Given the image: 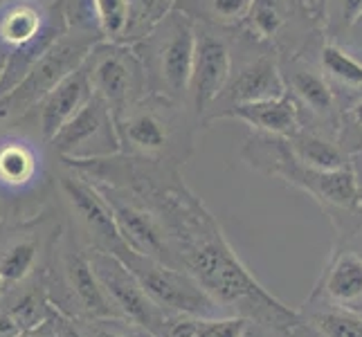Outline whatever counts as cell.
I'll use <instances>...</instances> for the list:
<instances>
[{"mask_svg":"<svg viewBox=\"0 0 362 337\" xmlns=\"http://www.w3.org/2000/svg\"><path fill=\"white\" fill-rule=\"evenodd\" d=\"M196 30L194 16L182 9H171L153 32L144 39L146 59L142 57L148 85L153 93L165 95L173 102L189 97L194 59H196Z\"/></svg>","mask_w":362,"mask_h":337,"instance_id":"1","label":"cell"},{"mask_svg":"<svg viewBox=\"0 0 362 337\" xmlns=\"http://www.w3.org/2000/svg\"><path fill=\"white\" fill-rule=\"evenodd\" d=\"M247 151L255 167H268V173L284 178L288 184L313 196L315 201L340 207V209H358L360 207V187L351 165L338 171H317L302 165L293 153L284 137H257L247 142Z\"/></svg>","mask_w":362,"mask_h":337,"instance_id":"2","label":"cell"},{"mask_svg":"<svg viewBox=\"0 0 362 337\" xmlns=\"http://www.w3.org/2000/svg\"><path fill=\"white\" fill-rule=\"evenodd\" d=\"M122 148L142 158H169L192 151V135L185 129L180 104L151 93L117 117Z\"/></svg>","mask_w":362,"mask_h":337,"instance_id":"3","label":"cell"},{"mask_svg":"<svg viewBox=\"0 0 362 337\" xmlns=\"http://www.w3.org/2000/svg\"><path fill=\"white\" fill-rule=\"evenodd\" d=\"M117 256L127 264L135 279L142 283L146 295L162 310L192 317H221V302L211 297V292L189 270L160 264V261L137 254L129 247L117 252Z\"/></svg>","mask_w":362,"mask_h":337,"instance_id":"4","label":"cell"},{"mask_svg":"<svg viewBox=\"0 0 362 337\" xmlns=\"http://www.w3.org/2000/svg\"><path fill=\"white\" fill-rule=\"evenodd\" d=\"M86 68L95 95L108 104L115 119L146 97L148 74L135 45L97 41L86 59Z\"/></svg>","mask_w":362,"mask_h":337,"instance_id":"5","label":"cell"},{"mask_svg":"<svg viewBox=\"0 0 362 337\" xmlns=\"http://www.w3.org/2000/svg\"><path fill=\"white\" fill-rule=\"evenodd\" d=\"M95 43L97 41L83 39V36L74 39V36L66 34L57 39L52 47L30 68V72L21 79L16 88L5 97H0V115H21V112L39 106V102L49 90L57 88L68 74L86 64Z\"/></svg>","mask_w":362,"mask_h":337,"instance_id":"6","label":"cell"},{"mask_svg":"<svg viewBox=\"0 0 362 337\" xmlns=\"http://www.w3.org/2000/svg\"><path fill=\"white\" fill-rule=\"evenodd\" d=\"M57 153L68 160H102L122 151L117 119L102 97L93 95L52 140Z\"/></svg>","mask_w":362,"mask_h":337,"instance_id":"7","label":"cell"},{"mask_svg":"<svg viewBox=\"0 0 362 337\" xmlns=\"http://www.w3.org/2000/svg\"><path fill=\"white\" fill-rule=\"evenodd\" d=\"M90 266L117 313L135 321L137 326H144L151 335L162 337L169 321L165 310L146 295L142 283L135 279V274L127 268V264L117 254L110 252L95 254Z\"/></svg>","mask_w":362,"mask_h":337,"instance_id":"8","label":"cell"},{"mask_svg":"<svg viewBox=\"0 0 362 337\" xmlns=\"http://www.w3.org/2000/svg\"><path fill=\"white\" fill-rule=\"evenodd\" d=\"M173 5L176 0H90L102 39L127 45L146 39Z\"/></svg>","mask_w":362,"mask_h":337,"instance_id":"9","label":"cell"},{"mask_svg":"<svg viewBox=\"0 0 362 337\" xmlns=\"http://www.w3.org/2000/svg\"><path fill=\"white\" fill-rule=\"evenodd\" d=\"M232 79V49L228 41L207 28L196 30V59L189 85V99L196 115L214 106Z\"/></svg>","mask_w":362,"mask_h":337,"instance_id":"10","label":"cell"},{"mask_svg":"<svg viewBox=\"0 0 362 337\" xmlns=\"http://www.w3.org/2000/svg\"><path fill=\"white\" fill-rule=\"evenodd\" d=\"M104 198L108 201L110 209H113V216H115L124 245L137 254L160 261V264L176 266V256L171 252L165 230L160 227V223L156 220L153 214H148L146 209L137 205L122 203L117 198H108V196Z\"/></svg>","mask_w":362,"mask_h":337,"instance_id":"11","label":"cell"},{"mask_svg":"<svg viewBox=\"0 0 362 337\" xmlns=\"http://www.w3.org/2000/svg\"><path fill=\"white\" fill-rule=\"evenodd\" d=\"M211 119H236L247 124L261 135L284 137L288 140L299 129V102L291 95L284 93L281 97L264 99V102L252 104H236L230 108H223Z\"/></svg>","mask_w":362,"mask_h":337,"instance_id":"12","label":"cell"},{"mask_svg":"<svg viewBox=\"0 0 362 337\" xmlns=\"http://www.w3.org/2000/svg\"><path fill=\"white\" fill-rule=\"evenodd\" d=\"M93 95H95V90H93V83L88 77V68L83 64L79 70L68 74L57 88L49 90L39 102V106H36V110H39V129H41L43 140L52 142L54 135L90 102Z\"/></svg>","mask_w":362,"mask_h":337,"instance_id":"13","label":"cell"},{"mask_svg":"<svg viewBox=\"0 0 362 337\" xmlns=\"http://www.w3.org/2000/svg\"><path fill=\"white\" fill-rule=\"evenodd\" d=\"M59 28H66L64 16L49 14L32 0H9L0 7V45L7 52L32 45Z\"/></svg>","mask_w":362,"mask_h":337,"instance_id":"14","label":"cell"},{"mask_svg":"<svg viewBox=\"0 0 362 337\" xmlns=\"http://www.w3.org/2000/svg\"><path fill=\"white\" fill-rule=\"evenodd\" d=\"M61 189H64L72 211L86 225V230L95 234L97 241L108 245L113 249V254L127 249V245H124L119 236L113 209H110L108 201L102 194H97L93 187H88L77 178H61Z\"/></svg>","mask_w":362,"mask_h":337,"instance_id":"15","label":"cell"},{"mask_svg":"<svg viewBox=\"0 0 362 337\" xmlns=\"http://www.w3.org/2000/svg\"><path fill=\"white\" fill-rule=\"evenodd\" d=\"M284 93H288V88H286L284 72L277 66V61L272 57H259L245 64L236 74H232L228 88L221 95L218 102L226 99V108H230L236 104H252L281 97Z\"/></svg>","mask_w":362,"mask_h":337,"instance_id":"16","label":"cell"},{"mask_svg":"<svg viewBox=\"0 0 362 337\" xmlns=\"http://www.w3.org/2000/svg\"><path fill=\"white\" fill-rule=\"evenodd\" d=\"M322 292L338 306H354L362 299V256L340 252L324 274Z\"/></svg>","mask_w":362,"mask_h":337,"instance_id":"17","label":"cell"},{"mask_svg":"<svg viewBox=\"0 0 362 337\" xmlns=\"http://www.w3.org/2000/svg\"><path fill=\"white\" fill-rule=\"evenodd\" d=\"M66 274L68 285L72 288L74 297L79 299V304L88 310L95 317H113L117 310L113 302L104 292L102 283H99L97 274L90 266V261L81 259L79 254H70L66 261Z\"/></svg>","mask_w":362,"mask_h":337,"instance_id":"18","label":"cell"},{"mask_svg":"<svg viewBox=\"0 0 362 337\" xmlns=\"http://www.w3.org/2000/svg\"><path fill=\"white\" fill-rule=\"evenodd\" d=\"M39 153L30 142L18 137L0 140V187L5 189H23L39 176Z\"/></svg>","mask_w":362,"mask_h":337,"instance_id":"19","label":"cell"},{"mask_svg":"<svg viewBox=\"0 0 362 337\" xmlns=\"http://www.w3.org/2000/svg\"><path fill=\"white\" fill-rule=\"evenodd\" d=\"M284 79L288 93L306 108H310L322 117H331L335 112V95L324 74L297 66L288 74H284Z\"/></svg>","mask_w":362,"mask_h":337,"instance_id":"20","label":"cell"},{"mask_svg":"<svg viewBox=\"0 0 362 337\" xmlns=\"http://www.w3.org/2000/svg\"><path fill=\"white\" fill-rule=\"evenodd\" d=\"M286 144H288L291 153L302 162V165H306L310 169L338 171V169L349 167L342 148L317 133H308V131L299 129L293 137L286 140Z\"/></svg>","mask_w":362,"mask_h":337,"instance_id":"21","label":"cell"},{"mask_svg":"<svg viewBox=\"0 0 362 337\" xmlns=\"http://www.w3.org/2000/svg\"><path fill=\"white\" fill-rule=\"evenodd\" d=\"M247 321L241 317H192L169 319L162 337H245Z\"/></svg>","mask_w":362,"mask_h":337,"instance_id":"22","label":"cell"},{"mask_svg":"<svg viewBox=\"0 0 362 337\" xmlns=\"http://www.w3.org/2000/svg\"><path fill=\"white\" fill-rule=\"evenodd\" d=\"M288 14L291 0H255L243 23L259 41H272L286 28Z\"/></svg>","mask_w":362,"mask_h":337,"instance_id":"23","label":"cell"},{"mask_svg":"<svg viewBox=\"0 0 362 337\" xmlns=\"http://www.w3.org/2000/svg\"><path fill=\"white\" fill-rule=\"evenodd\" d=\"M320 64L327 77L349 85V88H362V61L351 57L340 45L324 43L320 49Z\"/></svg>","mask_w":362,"mask_h":337,"instance_id":"24","label":"cell"},{"mask_svg":"<svg viewBox=\"0 0 362 337\" xmlns=\"http://www.w3.org/2000/svg\"><path fill=\"white\" fill-rule=\"evenodd\" d=\"M255 0H192V5L182 7V11H189L196 7L203 20L211 25H236L243 23L250 7Z\"/></svg>","mask_w":362,"mask_h":337,"instance_id":"25","label":"cell"},{"mask_svg":"<svg viewBox=\"0 0 362 337\" xmlns=\"http://www.w3.org/2000/svg\"><path fill=\"white\" fill-rule=\"evenodd\" d=\"M36 243L34 241H16L11 243L3 256H0V277L5 281H21L34 266Z\"/></svg>","mask_w":362,"mask_h":337,"instance_id":"26","label":"cell"},{"mask_svg":"<svg viewBox=\"0 0 362 337\" xmlns=\"http://www.w3.org/2000/svg\"><path fill=\"white\" fill-rule=\"evenodd\" d=\"M324 337H362V315L349 310H324L313 317Z\"/></svg>","mask_w":362,"mask_h":337,"instance_id":"27","label":"cell"},{"mask_svg":"<svg viewBox=\"0 0 362 337\" xmlns=\"http://www.w3.org/2000/svg\"><path fill=\"white\" fill-rule=\"evenodd\" d=\"M11 319L18 324V329H32L36 321L41 319V302L36 299V295H25L21 297V302L11 308Z\"/></svg>","mask_w":362,"mask_h":337,"instance_id":"28","label":"cell"},{"mask_svg":"<svg viewBox=\"0 0 362 337\" xmlns=\"http://www.w3.org/2000/svg\"><path fill=\"white\" fill-rule=\"evenodd\" d=\"M362 14V0H342V20L344 25H354Z\"/></svg>","mask_w":362,"mask_h":337,"instance_id":"29","label":"cell"},{"mask_svg":"<svg viewBox=\"0 0 362 337\" xmlns=\"http://www.w3.org/2000/svg\"><path fill=\"white\" fill-rule=\"evenodd\" d=\"M18 329V324L11 319V315H0V337H9Z\"/></svg>","mask_w":362,"mask_h":337,"instance_id":"30","label":"cell"},{"mask_svg":"<svg viewBox=\"0 0 362 337\" xmlns=\"http://www.w3.org/2000/svg\"><path fill=\"white\" fill-rule=\"evenodd\" d=\"M57 337H83L79 331H74L68 321H59L57 324Z\"/></svg>","mask_w":362,"mask_h":337,"instance_id":"31","label":"cell"},{"mask_svg":"<svg viewBox=\"0 0 362 337\" xmlns=\"http://www.w3.org/2000/svg\"><path fill=\"white\" fill-rule=\"evenodd\" d=\"M349 119H351L356 126L362 129V99H360V102H356L351 108H349Z\"/></svg>","mask_w":362,"mask_h":337,"instance_id":"32","label":"cell"},{"mask_svg":"<svg viewBox=\"0 0 362 337\" xmlns=\"http://www.w3.org/2000/svg\"><path fill=\"white\" fill-rule=\"evenodd\" d=\"M310 5H313V11L317 20H322L324 16H327V7H329V0H310Z\"/></svg>","mask_w":362,"mask_h":337,"instance_id":"33","label":"cell"},{"mask_svg":"<svg viewBox=\"0 0 362 337\" xmlns=\"http://www.w3.org/2000/svg\"><path fill=\"white\" fill-rule=\"evenodd\" d=\"M95 337H131V335L122 333V331H113V329H97Z\"/></svg>","mask_w":362,"mask_h":337,"instance_id":"34","label":"cell"},{"mask_svg":"<svg viewBox=\"0 0 362 337\" xmlns=\"http://www.w3.org/2000/svg\"><path fill=\"white\" fill-rule=\"evenodd\" d=\"M7 57H9V52L7 49L0 45V79H3V74H5V66H7Z\"/></svg>","mask_w":362,"mask_h":337,"instance_id":"35","label":"cell"},{"mask_svg":"<svg viewBox=\"0 0 362 337\" xmlns=\"http://www.w3.org/2000/svg\"><path fill=\"white\" fill-rule=\"evenodd\" d=\"M16 337H41V335H36V333H32V331H25V333H21V335H16Z\"/></svg>","mask_w":362,"mask_h":337,"instance_id":"36","label":"cell"},{"mask_svg":"<svg viewBox=\"0 0 362 337\" xmlns=\"http://www.w3.org/2000/svg\"><path fill=\"white\" fill-rule=\"evenodd\" d=\"M354 25H360V28H362V14H360V16H358V20H356V23H354Z\"/></svg>","mask_w":362,"mask_h":337,"instance_id":"37","label":"cell"},{"mask_svg":"<svg viewBox=\"0 0 362 337\" xmlns=\"http://www.w3.org/2000/svg\"><path fill=\"white\" fill-rule=\"evenodd\" d=\"M3 281H5V279H3V277H0V288H3Z\"/></svg>","mask_w":362,"mask_h":337,"instance_id":"38","label":"cell"},{"mask_svg":"<svg viewBox=\"0 0 362 337\" xmlns=\"http://www.w3.org/2000/svg\"><path fill=\"white\" fill-rule=\"evenodd\" d=\"M358 211H360V214H362V205H360V207H358Z\"/></svg>","mask_w":362,"mask_h":337,"instance_id":"39","label":"cell"}]
</instances>
